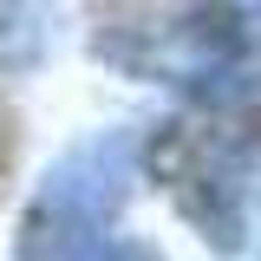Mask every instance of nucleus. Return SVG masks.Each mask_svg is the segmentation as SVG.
<instances>
[{"label":"nucleus","mask_w":261,"mask_h":261,"mask_svg":"<svg viewBox=\"0 0 261 261\" xmlns=\"http://www.w3.org/2000/svg\"><path fill=\"white\" fill-rule=\"evenodd\" d=\"M46 0H0V65H33L46 39Z\"/></svg>","instance_id":"20e7f679"},{"label":"nucleus","mask_w":261,"mask_h":261,"mask_svg":"<svg viewBox=\"0 0 261 261\" xmlns=\"http://www.w3.org/2000/svg\"><path fill=\"white\" fill-rule=\"evenodd\" d=\"M92 261H157L150 248H137V242H118V248H98Z\"/></svg>","instance_id":"39448f33"},{"label":"nucleus","mask_w":261,"mask_h":261,"mask_svg":"<svg viewBox=\"0 0 261 261\" xmlns=\"http://www.w3.org/2000/svg\"><path fill=\"white\" fill-rule=\"evenodd\" d=\"M150 163L163 170V183L183 202V216L216 248H242V157H235L228 137H216L209 124L202 130L196 124H163Z\"/></svg>","instance_id":"7ed1b4c3"},{"label":"nucleus","mask_w":261,"mask_h":261,"mask_svg":"<svg viewBox=\"0 0 261 261\" xmlns=\"http://www.w3.org/2000/svg\"><path fill=\"white\" fill-rule=\"evenodd\" d=\"M124 190H130V137L124 130H105L92 144L65 150L39 176L27 216H20V255L13 261H92Z\"/></svg>","instance_id":"f03ea898"},{"label":"nucleus","mask_w":261,"mask_h":261,"mask_svg":"<svg viewBox=\"0 0 261 261\" xmlns=\"http://www.w3.org/2000/svg\"><path fill=\"white\" fill-rule=\"evenodd\" d=\"M92 46L137 79H216L242 53V13L228 0H105Z\"/></svg>","instance_id":"f257e3e1"}]
</instances>
